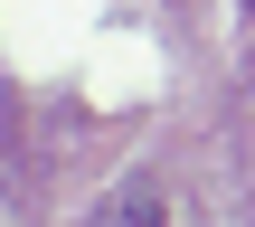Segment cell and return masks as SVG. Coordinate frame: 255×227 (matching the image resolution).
<instances>
[{
    "instance_id": "1",
    "label": "cell",
    "mask_w": 255,
    "mask_h": 227,
    "mask_svg": "<svg viewBox=\"0 0 255 227\" xmlns=\"http://www.w3.org/2000/svg\"><path fill=\"white\" fill-rule=\"evenodd\" d=\"M246 9H255V0H246Z\"/></svg>"
}]
</instances>
